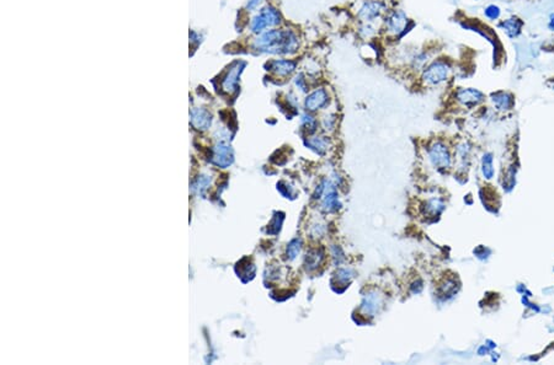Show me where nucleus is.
Listing matches in <instances>:
<instances>
[{
  "label": "nucleus",
  "mask_w": 554,
  "mask_h": 365,
  "mask_svg": "<svg viewBox=\"0 0 554 365\" xmlns=\"http://www.w3.org/2000/svg\"><path fill=\"white\" fill-rule=\"evenodd\" d=\"M500 26L504 28V31L506 32L508 37H516L520 34L521 28H522V21H520L516 17L507 18V20L502 21V22L500 23Z\"/></svg>",
  "instance_id": "4468645a"
},
{
  "label": "nucleus",
  "mask_w": 554,
  "mask_h": 365,
  "mask_svg": "<svg viewBox=\"0 0 554 365\" xmlns=\"http://www.w3.org/2000/svg\"><path fill=\"white\" fill-rule=\"evenodd\" d=\"M281 22V15L274 6H266L251 20L250 28L254 33H260L266 27H274Z\"/></svg>",
  "instance_id": "7ed1b4c3"
},
{
  "label": "nucleus",
  "mask_w": 554,
  "mask_h": 365,
  "mask_svg": "<svg viewBox=\"0 0 554 365\" xmlns=\"http://www.w3.org/2000/svg\"><path fill=\"white\" fill-rule=\"evenodd\" d=\"M270 70L274 71L278 76H288L296 70L297 63L291 59H276L267 63Z\"/></svg>",
  "instance_id": "6e6552de"
},
{
  "label": "nucleus",
  "mask_w": 554,
  "mask_h": 365,
  "mask_svg": "<svg viewBox=\"0 0 554 365\" xmlns=\"http://www.w3.org/2000/svg\"><path fill=\"white\" fill-rule=\"evenodd\" d=\"M262 1V0H249L248 2V9H255L256 6H259L260 5V2Z\"/></svg>",
  "instance_id": "393cba45"
},
{
  "label": "nucleus",
  "mask_w": 554,
  "mask_h": 365,
  "mask_svg": "<svg viewBox=\"0 0 554 365\" xmlns=\"http://www.w3.org/2000/svg\"><path fill=\"white\" fill-rule=\"evenodd\" d=\"M320 194H323L322 207L324 210L333 212V210L338 209L340 204L338 201V193H336L334 186H331L329 182H325V187L322 188V193Z\"/></svg>",
  "instance_id": "0eeeda50"
},
{
  "label": "nucleus",
  "mask_w": 554,
  "mask_h": 365,
  "mask_svg": "<svg viewBox=\"0 0 554 365\" xmlns=\"http://www.w3.org/2000/svg\"><path fill=\"white\" fill-rule=\"evenodd\" d=\"M382 9H383L382 2L376 1V0H371V1H366L361 6L360 11H358V16L363 21H373L374 18L378 17L379 14H381Z\"/></svg>",
  "instance_id": "1a4fd4ad"
},
{
  "label": "nucleus",
  "mask_w": 554,
  "mask_h": 365,
  "mask_svg": "<svg viewBox=\"0 0 554 365\" xmlns=\"http://www.w3.org/2000/svg\"><path fill=\"white\" fill-rule=\"evenodd\" d=\"M307 145H309L312 149H315V151L317 153H324L325 151V146H326V142L324 139H322V138H313V139H309L307 142Z\"/></svg>",
  "instance_id": "412c9836"
},
{
  "label": "nucleus",
  "mask_w": 554,
  "mask_h": 365,
  "mask_svg": "<svg viewBox=\"0 0 554 365\" xmlns=\"http://www.w3.org/2000/svg\"><path fill=\"white\" fill-rule=\"evenodd\" d=\"M328 101L329 96L326 90L323 89V87H319V89H315L314 91H312L307 96L306 101H304V107H306L307 111L314 112L323 108L324 106H326Z\"/></svg>",
  "instance_id": "423d86ee"
},
{
  "label": "nucleus",
  "mask_w": 554,
  "mask_h": 365,
  "mask_svg": "<svg viewBox=\"0 0 554 365\" xmlns=\"http://www.w3.org/2000/svg\"><path fill=\"white\" fill-rule=\"evenodd\" d=\"M451 74V66L445 60H436L431 63L422 73V81L427 86H436L448 79Z\"/></svg>",
  "instance_id": "f03ea898"
},
{
  "label": "nucleus",
  "mask_w": 554,
  "mask_h": 365,
  "mask_svg": "<svg viewBox=\"0 0 554 365\" xmlns=\"http://www.w3.org/2000/svg\"><path fill=\"white\" fill-rule=\"evenodd\" d=\"M317 119L314 117H312L310 114H303L302 116V127L303 129L308 130V133H313L317 128Z\"/></svg>",
  "instance_id": "aec40b11"
},
{
  "label": "nucleus",
  "mask_w": 554,
  "mask_h": 365,
  "mask_svg": "<svg viewBox=\"0 0 554 365\" xmlns=\"http://www.w3.org/2000/svg\"><path fill=\"white\" fill-rule=\"evenodd\" d=\"M548 27H549L550 31H554V12H553V14H550V16H549V21H548Z\"/></svg>",
  "instance_id": "a878e982"
},
{
  "label": "nucleus",
  "mask_w": 554,
  "mask_h": 365,
  "mask_svg": "<svg viewBox=\"0 0 554 365\" xmlns=\"http://www.w3.org/2000/svg\"><path fill=\"white\" fill-rule=\"evenodd\" d=\"M301 249H302L301 240L299 239L292 240L287 247V257L290 258V260H294V258L299 255V252H301Z\"/></svg>",
  "instance_id": "a211bd4d"
},
{
  "label": "nucleus",
  "mask_w": 554,
  "mask_h": 365,
  "mask_svg": "<svg viewBox=\"0 0 554 365\" xmlns=\"http://www.w3.org/2000/svg\"><path fill=\"white\" fill-rule=\"evenodd\" d=\"M381 304H382L381 297H379L378 294H376V293H371V294L366 295L365 297V300H363V304H362V309L365 310L366 314L372 315V314H374L377 310H378Z\"/></svg>",
  "instance_id": "2eb2a0df"
},
{
  "label": "nucleus",
  "mask_w": 554,
  "mask_h": 365,
  "mask_svg": "<svg viewBox=\"0 0 554 365\" xmlns=\"http://www.w3.org/2000/svg\"><path fill=\"white\" fill-rule=\"evenodd\" d=\"M192 123L199 129H206L211 124V114L205 110H196L192 112Z\"/></svg>",
  "instance_id": "dca6fc26"
},
{
  "label": "nucleus",
  "mask_w": 554,
  "mask_h": 365,
  "mask_svg": "<svg viewBox=\"0 0 554 365\" xmlns=\"http://www.w3.org/2000/svg\"><path fill=\"white\" fill-rule=\"evenodd\" d=\"M483 175L485 178L490 180L494 176V169H492V158L491 154H485L483 158Z\"/></svg>",
  "instance_id": "6ab92c4d"
},
{
  "label": "nucleus",
  "mask_w": 554,
  "mask_h": 365,
  "mask_svg": "<svg viewBox=\"0 0 554 365\" xmlns=\"http://www.w3.org/2000/svg\"><path fill=\"white\" fill-rule=\"evenodd\" d=\"M335 122H336L335 116H333V114H328L326 117H324V121H323L324 128H325V129H333L334 126H335Z\"/></svg>",
  "instance_id": "b1692460"
},
{
  "label": "nucleus",
  "mask_w": 554,
  "mask_h": 365,
  "mask_svg": "<svg viewBox=\"0 0 554 365\" xmlns=\"http://www.w3.org/2000/svg\"><path fill=\"white\" fill-rule=\"evenodd\" d=\"M240 63H237L234 66H232L231 70L228 71V74H227L226 78L223 79V82H222V85H223V89L226 90V91H233V90L237 87V84H238V79H239V75L240 73H242V66L239 65Z\"/></svg>",
  "instance_id": "f8f14e48"
},
{
  "label": "nucleus",
  "mask_w": 554,
  "mask_h": 365,
  "mask_svg": "<svg viewBox=\"0 0 554 365\" xmlns=\"http://www.w3.org/2000/svg\"><path fill=\"white\" fill-rule=\"evenodd\" d=\"M294 85H296V86L298 87L299 91H302V92H306L308 90L307 89V87H308L307 79H306V76H304L302 73H299L298 75L294 78Z\"/></svg>",
  "instance_id": "5701e85b"
},
{
  "label": "nucleus",
  "mask_w": 554,
  "mask_h": 365,
  "mask_svg": "<svg viewBox=\"0 0 554 365\" xmlns=\"http://www.w3.org/2000/svg\"><path fill=\"white\" fill-rule=\"evenodd\" d=\"M500 14H501V10H500V7L496 6V5H489V6L484 10V15H485L488 18H490V20H496V18H499Z\"/></svg>",
  "instance_id": "4be33fe9"
},
{
  "label": "nucleus",
  "mask_w": 554,
  "mask_h": 365,
  "mask_svg": "<svg viewBox=\"0 0 554 365\" xmlns=\"http://www.w3.org/2000/svg\"><path fill=\"white\" fill-rule=\"evenodd\" d=\"M491 100H492V103H494V106L497 108V110L506 111V110H510V108L513 106L512 96H511L510 94H507V92H504V91L496 92V94L492 95Z\"/></svg>",
  "instance_id": "ddd939ff"
},
{
  "label": "nucleus",
  "mask_w": 554,
  "mask_h": 365,
  "mask_svg": "<svg viewBox=\"0 0 554 365\" xmlns=\"http://www.w3.org/2000/svg\"><path fill=\"white\" fill-rule=\"evenodd\" d=\"M457 100L462 105L470 107V106L478 105L479 102H481L484 100V95L475 89H461L457 92Z\"/></svg>",
  "instance_id": "9d476101"
},
{
  "label": "nucleus",
  "mask_w": 554,
  "mask_h": 365,
  "mask_svg": "<svg viewBox=\"0 0 554 365\" xmlns=\"http://www.w3.org/2000/svg\"><path fill=\"white\" fill-rule=\"evenodd\" d=\"M408 16L401 10H394L385 18V28L393 34H401L408 26Z\"/></svg>",
  "instance_id": "39448f33"
},
{
  "label": "nucleus",
  "mask_w": 554,
  "mask_h": 365,
  "mask_svg": "<svg viewBox=\"0 0 554 365\" xmlns=\"http://www.w3.org/2000/svg\"><path fill=\"white\" fill-rule=\"evenodd\" d=\"M254 48L270 54H293L299 48V38L291 30H270L254 41Z\"/></svg>",
  "instance_id": "f257e3e1"
},
{
  "label": "nucleus",
  "mask_w": 554,
  "mask_h": 365,
  "mask_svg": "<svg viewBox=\"0 0 554 365\" xmlns=\"http://www.w3.org/2000/svg\"><path fill=\"white\" fill-rule=\"evenodd\" d=\"M215 162L219 166H228L233 162V151L231 146L226 145V144H219L216 148V155H215Z\"/></svg>",
  "instance_id": "9b49d317"
},
{
  "label": "nucleus",
  "mask_w": 554,
  "mask_h": 365,
  "mask_svg": "<svg viewBox=\"0 0 554 365\" xmlns=\"http://www.w3.org/2000/svg\"><path fill=\"white\" fill-rule=\"evenodd\" d=\"M323 260V252L318 251V250H310L307 254L306 258V266L308 270H314L318 266L320 265V261Z\"/></svg>",
  "instance_id": "f3484780"
},
{
  "label": "nucleus",
  "mask_w": 554,
  "mask_h": 365,
  "mask_svg": "<svg viewBox=\"0 0 554 365\" xmlns=\"http://www.w3.org/2000/svg\"><path fill=\"white\" fill-rule=\"evenodd\" d=\"M430 160L438 169H447L451 166V155L442 143L436 142L429 149Z\"/></svg>",
  "instance_id": "20e7f679"
}]
</instances>
